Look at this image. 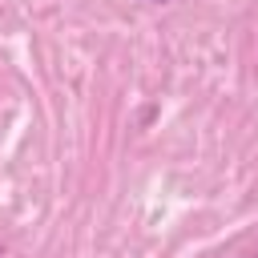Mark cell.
<instances>
[{
    "label": "cell",
    "mask_w": 258,
    "mask_h": 258,
    "mask_svg": "<svg viewBox=\"0 0 258 258\" xmlns=\"http://www.w3.org/2000/svg\"><path fill=\"white\" fill-rule=\"evenodd\" d=\"M145 4H169V0H145Z\"/></svg>",
    "instance_id": "cell-1"
}]
</instances>
